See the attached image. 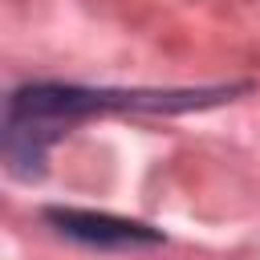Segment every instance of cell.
Listing matches in <instances>:
<instances>
[{"mask_svg":"<svg viewBox=\"0 0 260 260\" xmlns=\"http://www.w3.org/2000/svg\"><path fill=\"white\" fill-rule=\"evenodd\" d=\"M45 219L77 240V244H89V248H154L162 244V232L146 228V223H134V219H118V215H106V211H77V207H49Z\"/></svg>","mask_w":260,"mask_h":260,"instance_id":"cell-2","label":"cell"},{"mask_svg":"<svg viewBox=\"0 0 260 260\" xmlns=\"http://www.w3.org/2000/svg\"><path fill=\"white\" fill-rule=\"evenodd\" d=\"M171 93H110V89H81V85H24L12 93L8 102V118H4V158L8 171L20 179H37L45 167V154L53 146V138H61L73 122L102 114V110H126V106H150L162 110Z\"/></svg>","mask_w":260,"mask_h":260,"instance_id":"cell-1","label":"cell"}]
</instances>
